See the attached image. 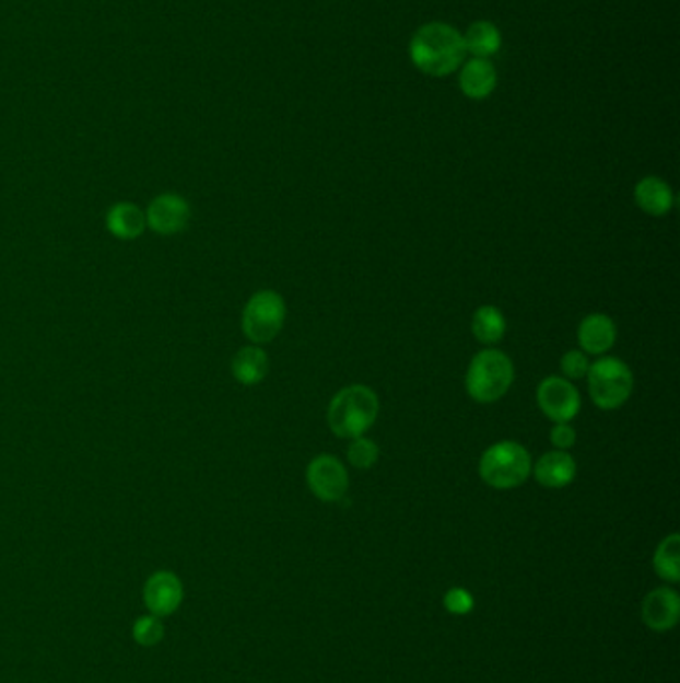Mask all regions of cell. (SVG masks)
<instances>
[{
    "instance_id": "13",
    "label": "cell",
    "mask_w": 680,
    "mask_h": 683,
    "mask_svg": "<svg viewBox=\"0 0 680 683\" xmlns=\"http://www.w3.org/2000/svg\"><path fill=\"white\" fill-rule=\"evenodd\" d=\"M459 86L467 99L473 101L489 99L497 86V70L488 58H471L461 69Z\"/></svg>"
},
{
    "instance_id": "24",
    "label": "cell",
    "mask_w": 680,
    "mask_h": 683,
    "mask_svg": "<svg viewBox=\"0 0 680 683\" xmlns=\"http://www.w3.org/2000/svg\"><path fill=\"white\" fill-rule=\"evenodd\" d=\"M443 602H445L447 612L455 615L469 614L473 610V598L464 588H452L449 592L445 593Z\"/></svg>"
},
{
    "instance_id": "12",
    "label": "cell",
    "mask_w": 680,
    "mask_h": 683,
    "mask_svg": "<svg viewBox=\"0 0 680 683\" xmlns=\"http://www.w3.org/2000/svg\"><path fill=\"white\" fill-rule=\"evenodd\" d=\"M531 472L543 488L561 490L567 488L577 476V462L565 450H555L541 455Z\"/></svg>"
},
{
    "instance_id": "25",
    "label": "cell",
    "mask_w": 680,
    "mask_h": 683,
    "mask_svg": "<svg viewBox=\"0 0 680 683\" xmlns=\"http://www.w3.org/2000/svg\"><path fill=\"white\" fill-rule=\"evenodd\" d=\"M575 442L577 432L568 421H559L551 428V444L555 445L556 450H568Z\"/></svg>"
},
{
    "instance_id": "21",
    "label": "cell",
    "mask_w": 680,
    "mask_h": 683,
    "mask_svg": "<svg viewBox=\"0 0 680 683\" xmlns=\"http://www.w3.org/2000/svg\"><path fill=\"white\" fill-rule=\"evenodd\" d=\"M348 460L357 470H370L379 460V448L370 438H353L352 444L348 448Z\"/></svg>"
},
{
    "instance_id": "2",
    "label": "cell",
    "mask_w": 680,
    "mask_h": 683,
    "mask_svg": "<svg viewBox=\"0 0 680 683\" xmlns=\"http://www.w3.org/2000/svg\"><path fill=\"white\" fill-rule=\"evenodd\" d=\"M379 414V400L370 386L353 384L341 387L329 402L328 426L338 438H360L367 432Z\"/></svg>"
},
{
    "instance_id": "20",
    "label": "cell",
    "mask_w": 680,
    "mask_h": 683,
    "mask_svg": "<svg viewBox=\"0 0 680 683\" xmlns=\"http://www.w3.org/2000/svg\"><path fill=\"white\" fill-rule=\"evenodd\" d=\"M655 571L658 578H663L670 583H677L680 580V535L670 534L658 544L655 552Z\"/></svg>"
},
{
    "instance_id": "3",
    "label": "cell",
    "mask_w": 680,
    "mask_h": 683,
    "mask_svg": "<svg viewBox=\"0 0 680 683\" xmlns=\"http://www.w3.org/2000/svg\"><path fill=\"white\" fill-rule=\"evenodd\" d=\"M534 470V460L517 442H497L488 448L479 460L481 479L495 490H515L527 482Z\"/></svg>"
},
{
    "instance_id": "19",
    "label": "cell",
    "mask_w": 680,
    "mask_h": 683,
    "mask_svg": "<svg viewBox=\"0 0 680 683\" xmlns=\"http://www.w3.org/2000/svg\"><path fill=\"white\" fill-rule=\"evenodd\" d=\"M471 332H473L477 342L491 346V344H497L505 336L507 322H505V316L501 314L500 308H477L473 320H471Z\"/></svg>"
},
{
    "instance_id": "9",
    "label": "cell",
    "mask_w": 680,
    "mask_h": 683,
    "mask_svg": "<svg viewBox=\"0 0 680 683\" xmlns=\"http://www.w3.org/2000/svg\"><path fill=\"white\" fill-rule=\"evenodd\" d=\"M192 218V208L180 194H160L146 210V227L162 236L184 232Z\"/></svg>"
},
{
    "instance_id": "18",
    "label": "cell",
    "mask_w": 680,
    "mask_h": 683,
    "mask_svg": "<svg viewBox=\"0 0 680 683\" xmlns=\"http://www.w3.org/2000/svg\"><path fill=\"white\" fill-rule=\"evenodd\" d=\"M466 50L473 58H488L497 55L501 50L500 28L489 21H477L467 28L464 35Z\"/></svg>"
},
{
    "instance_id": "22",
    "label": "cell",
    "mask_w": 680,
    "mask_h": 683,
    "mask_svg": "<svg viewBox=\"0 0 680 683\" xmlns=\"http://www.w3.org/2000/svg\"><path fill=\"white\" fill-rule=\"evenodd\" d=\"M132 636L137 639V644L144 646V648H152L156 646L164 638V626L160 622V617L156 615H142L138 617L132 626Z\"/></svg>"
},
{
    "instance_id": "5",
    "label": "cell",
    "mask_w": 680,
    "mask_h": 683,
    "mask_svg": "<svg viewBox=\"0 0 680 683\" xmlns=\"http://www.w3.org/2000/svg\"><path fill=\"white\" fill-rule=\"evenodd\" d=\"M589 396L601 410H619L633 394V372L623 360L605 356L589 366Z\"/></svg>"
},
{
    "instance_id": "17",
    "label": "cell",
    "mask_w": 680,
    "mask_h": 683,
    "mask_svg": "<svg viewBox=\"0 0 680 683\" xmlns=\"http://www.w3.org/2000/svg\"><path fill=\"white\" fill-rule=\"evenodd\" d=\"M270 362L268 354L260 346H244L232 360V374L244 386H256L263 378L268 377Z\"/></svg>"
},
{
    "instance_id": "11",
    "label": "cell",
    "mask_w": 680,
    "mask_h": 683,
    "mask_svg": "<svg viewBox=\"0 0 680 683\" xmlns=\"http://www.w3.org/2000/svg\"><path fill=\"white\" fill-rule=\"evenodd\" d=\"M680 617L679 593L670 588H657L643 602V622L655 632H667L677 626Z\"/></svg>"
},
{
    "instance_id": "14",
    "label": "cell",
    "mask_w": 680,
    "mask_h": 683,
    "mask_svg": "<svg viewBox=\"0 0 680 683\" xmlns=\"http://www.w3.org/2000/svg\"><path fill=\"white\" fill-rule=\"evenodd\" d=\"M577 338L583 352L601 356L611 350L617 340V326L607 314H590L581 322Z\"/></svg>"
},
{
    "instance_id": "7",
    "label": "cell",
    "mask_w": 680,
    "mask_h": 683,
    "mask_svg": "<svg viewBox=\"0 0 680 683\" xmlns=\"http://www.w3.org/2000/svg\"><path fill=\"white\" fill-rule=\"evenodd\" d=\"M537 404L549 420L571 421L581 410V394L567 378L549 377L537 387Z\"/></svg>"
},
{
    "instance_id": "1",
    "label": "cell",
    "mask_w": 680,
    "mask_h": 683,
    "mask_svg": "<svg viewBox=\"0 0 680 683\" xmlns=\"http://www.w3.org/2000/svg\"><path fill=\"white\" fill-rule=\"evenodd\" d=\"M464 35L452 24H423L409 43V58L415 69L430 77H447L466 62Z\"/></svg>"
},
{
    "instance_id": "15",
    "label": "cell",
    "mask_w": 680,
    "mask_h": 683,
    "mask_svg": "<svg viewBox=\"0 0 680 683\" xmlns=\"http://www.w3.org/2000/svg\"><path fill=\"white\" fill-rule=\"evenodd\" d=\"M635 202L648 217H667L675 205V196L663 178L646 176L635 186Z\"/></svg>"
},
{
    "instance_id": "6",
    "label": "cell",
    "mask_w": 680,
    "mask_h": 683,
    "mask_svg": "<svg viewBox=\"0 0 680 683\" xmlns=\"http://www.w3.org/2000/svg\"><path fill=\"white\" fill-rule=\"evenodd\" d=\"M285 322V302L273 290H260L248 300L242 312V331L256 346L272 342Z\"/></svg>"
},
{
    "instance_id": "10",
    "label": "cell",
    "mask_w": 680,
    "mask_h": 683,
    "mask_svg": "<svg viewBox=\"0 0 680 683\" xmlns=\"http://www.w3.org/2000/svg\"><path fill=\"white\" fill-rule=\"evenodd\" d=\"M184 586L174 571H154L144 583V604L156 617L172 615L181 605Z\"/></svg>"
},
{
    "instance_id": "4",
    "label": "cell",
    "mask_w": 680,
    "mask_h": 683,
    "mask_svg": "<svg viewBox=\"0 0 680 683\" xmlns=\"http://www.w3.org/2000/svg\"><path fill=\"white\" fill-rule=\"evenodd\" d=\"M515 368L509 356L501 350H483L477 354L467 368V394L479 404H493L509 392Z\"/></svg>"
},
{
    "instance_id": "23",
    "label": "cell",
    "mask_w": 680,
    "mask_h": 683,
    "mask_svg": "<svg viewBox=\"0 0 680 683\" xmlns=\"http://www.w3.org/2000/svg\"><path fill=\"white\" fill-rule=\"evenodd\" d=\"M589 366L587 354L581 352V350H568L561 358V370L567 380H581V378L587 377Z\"/></svg>"
},
{
    "instance_id": "8",
    "label": "cell",
    "mask_w": 680,
    "mask_h": 683,
    "mask_svg": "<svg viewBox=\"0 0 680 683\" xmlns=\"http://www.w3.org/2000/svg\"><path fill=\"white\" fill-rule=\"evenodd\" d=\"M307 486L321 501H338L350 488V476L338 458L321 454L307 466Z\"/></svg>"
},
{
    "instance_id": "16",
    "label": "cell",
    "mask_w": 680,
    "mask_h": 683,
    "mask_svg": "<svg viewBox=\"0 0 680 683\" xmlns=\"http://www.w3.org/2000/svg\"><path fill=\"white\" fill-rule=\"evenodd\" d=\"M108 232L120 240H134L146 230V215L132 202H118L106 215Z\"/></svg>"
}]
</instances>
